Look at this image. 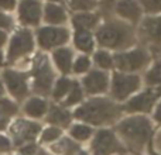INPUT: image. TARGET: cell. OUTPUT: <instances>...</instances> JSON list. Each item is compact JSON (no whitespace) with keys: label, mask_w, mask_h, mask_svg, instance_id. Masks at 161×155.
Segmentation results:
<instances>
[{"label":"cell","mask_w":161,"mask_h":155,"mask_svg":"<svg viewBox=\"0 0 161 155\" xmlns=\"http://www.w3.org/2000/svg\"><path fill=\"white\" fill-rule=\"evenodd\" d=\"M36 154H37V147L36 144L31 142V144H25L23 147H20L17 155H36Z\"/></svg>","instance_id":"cell-36"},{"label":"cell","mask_w":161,"mask_h":155,"mask_svg":"<svg viewBox=\"0 0 161 155\" xmlns=\"http://www.w3.org/2000/svg\"><path fill=\"white\" fill-rule=\"evenodd\" d=\"M117 131L134 152H140L146 145V142L150 140L153 128H151L150 120L146 117L137 116L126 119L122 123H119Z\"/></svg>","instance_id":"cell-2"},{"label":"cell","mask_w":161,"mask_h":155,"mask_svg":"<svg viewBox=\"0 0 161 155\" xmlns=\"http://www.w3.org/2000/svg\"><path fill=\"white\" fill-rule=\"evenodd\" d=\"M146 82L147 85H158L161 83V61L157 62L150 71H148L147 76H146Z\"/></svg>","instance_id":"cell-29"},{"label":"cell","mask_w":161,"mask_h":155,"mask_svg":"<svg viewBox=\"0 0 161 155\" xmlns=\"http://www.w3.org/2000/svg\"><path fill=\"white\" fill-rule=\"evenodd\" d=\"M19 113V106L14 103L13 100L7 99V97H0V114L7 119L16 116Z\"/></svg>","instance_id":"cell-26"},{"label":"cell","mask_w":161,"mask_h":155,"mask_svg":"<svg viewBox=\"0 0 161 155\" xmlns=\"http://www.w3.org/2000/svg\"><path fill=\"white\" fill-rule=\"evenodd\" d=\"M105 2H112V0H105Z\"/></svg>","instance_id":"cell-47"},{"label":"cell","mask_w":161,"mask_h":155,"mask_svg":"<svg viewBox=\"0 0 161 155\" xmlns=\"http://www.w3.org/2000/svg\"><path fill=\"white\" fill-rule=\"evenodd\" d=\"M71 113L67 109L61 107V106H55L53 104L48 110V116H47V121L50 124L54 126H59V127H68L71 123Z\"/></svg>","instance_id":"cell-16"},{"label":"cell","mask_w":161,"mask_h":155,"mask_svg":"<svg viewBox=\"0 0 161 155\" xmlns=\"http://www.w3.org/2000/svg\"><path fill=\"white\" fill-rule=\"evenodd\" d=\"M142 35L154 52H161V17L146 20L142 27Z\"/></svg>","instance_id":"cell-14"},{"label":"cell","mask_w":161,"mask_h":155,"mask_svg":"<svg viewBox=\"0 0 161 155\" xmlns=\"http://www.w3.org/2000/svg\"><path fill=\"white\" fill-rule=\"evenodd\" d=\"M61 136H62V130L59 127H48V128H45V130L42 131L41 142H42V144L55 142Z\"/></svg>","instance_id":"cell-27"},{"label":"cell","mask_w":161,"mask_h":155,"mask_svg":"<svg viewBox=\"0 0 161 155\" xmlns=\"http://www.w3.org/2000/svg\"><path fill=\"white\" fill-rule=\"evenodd\" d=\"M99 21V14H91V13H82V14H76L72 19V24L74 27L78 31L85 30L88 31L89 28L95 27Z\"/></svg>","instance_id":"cell-20"},{"label":"cell","mask_w":161,"mask_h":155,"mask_svg":"<svg viewBox=\"0 0 161 155\" xmlns=\"http://www.w3.org/2000/svg\"><path fill=\"white\" fill-rule=\"evenodd\" d=\"M71 59H72V52L68 48H61L54 52V61L62 73H68L71 71Z\"/></svg>","instance_id":"cell-22"},{"label":"cell","mask_w":161,"mask_h":155,"mask_svg":"<svg viewBox=\"0 0 161 155\" xmlns=\"http://www.w3.org/2000/svg\"><path fill=\"white\" fill-rule=\"evenodd\" d=\"M80 100H82V90H80L78 82L74 80V86H72V89H71V92L68 93V97H67V100H65L64 106H74V104H76V103H79Z\"/></svg>","instance_id":"cell-28"},{"label":"cell","mask_w":161,"mask_h":155,"mask_svg":"<svg viewBox=\"0 0 161 155\" xmlns=\"http://www.w3.org/2000/svg\"><path fill=\"white\" fill-rule=\"evenodd\" d=\"M48 110V104L44 99H40V97H31L27 102L24 103V113L28 117H33V119H40L42 117Z\"/></svg>","instance_id":"cell-18"},{"label":"cell","mask_w":161,"mask_h":155,"mask_svg":"<svg viewBox=\"0 0 161 155\" xmlns=\"http://www.w3.org/2000/svg\"><path fill=\"white\" fill-rule=\"evenodd\" d=\"M89 67H91V62H89L88 56H79V58L76 59L75 65H74V69L78 73H83L89 69Z\"/></svg>","instance_id":"cell-33"},{"label":"cell","mask_w":161,"mask_h":155,"mask_svg":"<svg viewBox=\"0 0 161 155\" xmlns=\"http://www.w3.org/2000/svg\"><path fill=\"white\" fill-rule=\"evenodd\" d=\"M33 50H34V40L31 31L27 30V28L16 31L10 40V44H8L7 62L8 64H14L17 59L30 54Z\"/></svg>","instance_id":"cell-6"},{"label":"cell","mask_w":161,"mask_h":155,"mask_svg":"<svg viewBox=\"0 0 161 155\" xmlns=\"http://www.w3.org/2000/svg\"><path fill=\"white\" fill-rule=\"evenodd\" d=\"M6 41H7V33L3 31V30H0V48L6 44Z\"/></svg>","instance_id":"cell-39"},{"label":"cell","mask_w":161,"mask_h":155,"mask_svg":"<svg viewBox=\"0 0 161 155\" xmlns=\"http://www.w3.org/2000/svg\"><path fill=\"white\" fill-rule=\"evenodd\" d=\"M51 2H61V0H51Z\"/></svg>","instance_id":"cell-46"},{"label":"cell","mask_w":161,"mask_h":155,"mask_svg":"<svg viewBox=\"0 0 161 155\" xmlns=\"http://www.w3.org/2000/svg\"><path fill=\"white\" fill-rule=\"evenodd\" d=\"M116 13L133 23L140 19V7L134 0H120L116 4Z\"/></svg>","instance_id":"cell-17"},{"label":"cell","mask_w":161,"mask_h":155,"mask_svg":"<svg viewBox=\"0 0 161 155\" xmlns=\"http://www.w3.org/2000/svg\"><path fill=\"white\" fill-rule=\"evenodd\" d=\"M54 71L45 55H38L33 65L34 90L38 94H48L54 80Z\"/></svg>","instance_id":"cell-4"},{"label":"cell","mask_w":161,"mask_h":155,"mask_svg":"<svg viewBox=\"0 0 161 155\" xmlns=\"http://www.w3.org/2000/svg\"><path fill=\"white\" fill-rule=\"evenodd\" d=\"M3 93H4V88H3V82L0 80V97L3 96Z\"/></svg>","instance_id":"cell-41"},{"label":"cell","mask_w":161,"mask_h":155,"mask_svg":"<svg viewBox=\"0 0 161 155\" xmlns=\"http://www.w3.org/2000/svg\"><path fill=\"white\" fill-rule=\"evenodd\" d=\"M72 86H74L72 80L67 79V78H61V79L57 82L55 89H54V93H53L54 99H55V100H61L62 97H65L71 92Z\"/></svg>","instance_id":"cell-25"},{"label":"cell","mask_w":161,"mask_h":155,"mask_svg":"<svg viewBox=\"0 0 161 155\" xmlns=\"http://www.w3.org/2000/svg\"><path fill=\"white\" fill-rule=\"evenodd\" d=\"M160 96H161V86L158 89H154V90H146L142 94L129 100L122 107V110L129 111V113H150L151 107L154 106V103L157 102V99Z\"/></svg>","instance_id":"cell-10"},{"label":"cell","mask_w":161,"mask_h":155,"mask_svg":"<svg viewBox=\"0 0 161 155\" xmlns=\"http://www.w3.org/2000/svg\"><path fill=\"white\" fill-rule=\"evenodd\" d=\"M147 13H160L161 11V0H140Z\"/></svg>","instance_id":"cell-32"},{"label":"cell","mask_w":161,"mask_h":155,"mask_svg":"<svg viewBox=\"0 0 161 155\" xmlns=\"http://www.w3.org/2000/svg\"><path fill=\"white\" fill-rule=\"evenodd\" d=\"M41 131V126L38 123L30 121V120L19 119L10 126V134H11V144L16 147H23L25 144H31L37 136Z\"/></svg>","instance_id":"cell-7"},{"label":"cell","mask_w":161,"mask_h":155,"mask_svg":"<svg viewBox=\"0 0 161 155\" xmlns=\"http://www.w3.org/2000/svg\"><path fill=\"white\" fill-rule=\"evenodd\" d=\"M3 65V52H2V50H0V67Z\"/></svg>","instance_id":"cell-43"},{"label":"cell","mask_w":161,"mask_h":155,"mask_svg":"<svg viewBox=\"0 0 161 155\" xmlns=\"http://www.w3.org/2000/svg\"><path fill=\"white\" fill-rule=\"evenodd\" d=\"M16 8V0H0V11H13Z\"/></svg>","instance_id":"cell-37"},{"label":"cell","mask_w":161,"mask_h":155,"mask_svg":"<svg viewBox=\"0 0 161 155\" xmlns=\"http://www.w3.org/2000/svg\"><path fill=\"white\" fill-rule=\"evenodd\" d=\"M44 20L50 24H62L67 21V14H65L64 8L55 4H47L45 6V16Z\"/></svg>","instance_id":"cell-21"},{"label":"cell","mask_w":161,"mask_h":155,"mask_svg":"<svg viewBox=\"0 0 161 155\" xmlns=\"http://www.w3.org/2000/svg\"><path fill=\"white\" fill-rule=\"evenodd\" d=\"M11 147H13V144H11V140L8 138V137L2 136V134H0V154L10 152Z\"/></svg>","instance_id":"cell-35"},{"label":"cell","mask_w":161,"mask_h":155,"mask_svg":"<svg viewBox=\"0 0 161 155\" xmlns=\"http://www.w3.org/2000/svg\"><path fill=\"white\" fill-rule=\"evenodd\" d=\"M92 133H93V130L85 124H74L69 130L71 137L76 141H86V140L91 138Z\"/></svg>","instance_id":"cell-24"},{"label":"cell","mask_w":161,"mask_h":155,"mask_svg":"<svg viewBox=\"0 0 161 155\" xmlns=\"http://www.w3.org/2000/svg\"><path fill=\"white\" fill-rule=\"evenodd\" d=\"M14 25V21L8 14H6L4 11H0V30L3 31H10Z\"/></svg>","instance_id":"cell-34"},{"label":"cell","mask_w":161,"mask_h":155,"mask_svg":"<svg viewBox=\"0 0 161 155\" xmlns=\"http://www.w3.org/2000/svg\"><path fill=\"white\" fill-rule=\"evenodd\" d=\"M19 19L24 25H38L41 20V3L38 0H21Z\"/></svg>","instance_id":"cell-13"},{"label":"cell","mask_w":161,"mask_h":155,"mask_svg":"<svg viewBox=\"0 0 161 155\" xmlns=\"http://www.w3.org/2000/svg\"><path fill=\"white\" fill-rule=\"evenodd\" d=\"M69 33L67 28H54V27H44L37 31V40L41 48L51 50L54 47L62 45L68 41Z\"/></svg>","instance_id":"cell-12"},{"label":"cell","mask_w":161,"mask_h":155,"mask_svg":"<svg viewBox=\"0 0 161 155\" xmlns=\"http://www.w3.org/2000/svg\"><path fill=\"white\" fill-rule=\"evenodd\" d=\"M154 119L157 120V121L161 124V103L158 104V107H157V110H156V113H154Z\"/></svg>","instance_id":"cell-40"},{"label":"cell","mask_w":161,"mask_h":155,"mask_svg":"<svg viewBox=\"0 0 161 155\" xmlns=\"http://www.w3.org/2000/svg\"><path fill=\"white\" fill-rule=\"evenodd\" d=\"M148 59V54L146 52L143 48L139 50H134L131 52H125V54H117L114 56V62H116V67L120 71H139L142 68H144L147 65Z\"/></svg>","instance_id":"cell-9"},{"label":"cell","mask_w":161,"mask_h":155,"mask_svg":"<svg viewBox=\"0 0 161 155\" xmlns=\"http://www.w3.org/2000/svg\"><path fill=\"white\" fill-rule=\"evenodd\" d=\"M91 150L93 155H113L126 152V148L123 147L122 142L116 138L114 133L110 130L97 131L91 144Z\"/></svg>","instance_id":"cell-5"},{"label":"cell","mask_w":161,"mask_h":155,"mask_svg":"<svg viewBox=\"0 0 161 155\" xmlns=\"http://www.w3.org/2000/svg\"><path fill=\"white\" fill-rule=\"evenodd\" d=\"M36 155H50L48 152H45L44 150H40V151H37V154Z\"/></svg>","instance_id":"cell-42"},{"label":"cell","mask_w":161,"mask_h":155,"mask_svg":"<svg viewBox=\"0 0 161 155\" xmlns=\"http://www.w3.org/2000/svg\"><path fill=\"white\" fill-rule=\"evenodd\" d=\"M3 85H6L7 90L16 100H23L28 94V86H27V73L19 72L13 69H4L2 73Z\"/></svg>","instance_id":"cell-8"},{"label":"cell","mask_w":161,"mask_h":155,"mask_svg":"<svg viewBox=\"0 0 161 155\" xmlns=\"http://www.w3.org/2000/svg\"><path fill=\"white\" fill-rule=\"evenodd\" d=\"M150 155H158V154H156V152H153V151H150Z\"/></svg>","instance_id":"cell-45"},{"label":"cell","mask_w":161,"mask_h":155,"mask_svg":"<svg viewBox=\"0 0 161 155\" xmlns=\"http://www.w3.org/2000/svg\"><path fill=\"white\" fill-rule=\"evenodd\" d=\"M50 150L57 155H76L80 151V147L78 142L72 141L71 138L64 137V138H61L59 141L54 142Z\"/></svg>","instance_id":"cell-19"},{"label":"cell","mask_w":161,"mask_h":155,"mask_svg":"<svg viewBox=\"0 0 161 155\" xmlns=\"http://www.w3.org/2000/svg\"><path fill=\"white\" fill-rule=\"evenodd\" d=\"M7 126H8V119L0 114V131L6 130V128H7Z\"/></svg>","instance_id":"cell-38"},{"label":"cell","mask_w":161,"mask_h":155,"mask_svg":"<svg viewBox=\"0 0 161 155\" xmlns=\"http://www.w3.org/2000/svg\"><path fill=\"white\" fill-rule=\"evenodd\" d=\"M78 155H88V154H86V152H83V151H79Z\"/></svg>","instance_id":"cell-44"},{"label":"cell","mask_w":161,"mask_h":155,"mask_svg":"<svg viewBox=\"0 0 161 155\" xmlns=\"http://www.w3.org/2000/svg\"><path fill=\"white\" fill-rule=\"evenodd\" d=\"M140 86V79L136 75H123L114 73L112 83V94L116 100H123L130 93L136 92Z\"/></svg>","instance_id":"cell-11"},{"label":"cell","mask_w":161,"mask_h":155,"mask_svg":"<svg viewBox=\"0 0 161 155\" xmlns=\"http://www.w3.org/2000/svg\"><path fill=\"white\" fill-rule=\"evenodd\" d=\"M97 41L100 45L113 50H123L134 44V34L130 25L120 21H109L99 28Z\"/></svg>","instance_id":"cell-3"},{"label":"cell","mask_w":161,"mask_h":155,"mask_svg":"<svg viewBox=\"0 0 161 155\" xmlns=\"http://www.w3.org/2000/svg\"><path fill=\"white\" fill-rule=\"evenodd\" d=\"M75 44L80 51H85V52H91L92 48H93V40L92 35L85 30L76 31L75 35Z\"/></svg>","instance_id":"cell-23"},{"label":"cell","mask_w":161,"mask_h":155,"mask_svg":"<svg viewBox=\"0 0 161 155\" xmlns=\"http://www.w3.org/2000/svg\"><path fill=\"white\" fill-rule=\"evenodd\" d=\"M122 107L105 97L91 99L78 107L74 113V117L93 126L112 124L122 116Z\"/></svg>","instance_id":"cell-1"},{"label":"cell","mask_w":161,"mask_h":155,"mask_svg":"<svg viewBox=\"0 0 161 155\" xmlns=\"http://www.w3.org/2000/svg\"><path fill=\"white\" fill-rule=\"evenodd\" d=\"M83 86L89 94L103 93L108 89V75L100 71H92L88 76L83 78Z\"/></svg>","instance_id":"cell-15"},{"label":"cell","mask_w":161,"mask_h":155,"mask_svg":"<svg viewBox=\"0 0 161 155\" xmlns=\"http://www.w3.org/2000/svg\"><path fill=\"white\" fill-rule=\"evenodd\" d=\"M68 4L72 10H91L96 6L93 0H68Z\"/></svg>","instance_id":"cell-31"},{"label":"cell","mask_w":161,"mask_h":155,"mask_svg":"<svg viewBox=\"0 0 161 155\" xmlns=\"http://www.w3.org/2000/svg\"><path fill=\"white\" fill-rule=\"evenodd\" d=\"M95 61H96V64L99 65L100 68H105V69H109V68H112V65H113L112 56L109 55L108 52H105V51H100V52L95 54Z\"/></svg>","instance_id":"cell-30"}]
</instances>
